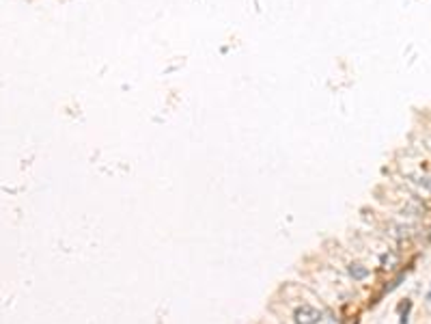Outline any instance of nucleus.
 <instances>
[{
  "label": "nucleus",
  "instance_id": "obj_3",
  "mask_svg": "<svg viewBox=\"0 0 431 324\" xmlns=\"http://www.w3.org/2000/svg\"><path fill=\"white\" fill-rule=\"evenodd\" d=\"M397 262H399L397 253H384V255H381V268H384V270L395 268V264H397Z\"/></svg>",
  "mask_w": 431,
  "mask_h": 324
},
{
  "label": "nucleus",
  "instance_id": "obj_5",
  "mask_svg": "<svg viewBox=\"0 0 431 324\" xmlns=\"http://www.w3.org/2000/svg\"><path fill=\"white\" fill-rule=\"evenodd\" d=\"M416 184H418V186H423L425 190H429V192H431V175H421V177H416Z\"/></svg>",
  "mask_w": 431,
  "mask_h": 324
},
{
  "label": "nucleus",
  "instance_id": "obj_6",
  "mask_svg": "<svg viewBox=\"0 0 431 324\" xmlns=\"http://www.w3.org/2000/svg\"><path fill=\"white\" fill-rule=\"evenodd\" d=\"M427 298H429V300H431V290H429V294H427Z\"/></svg>",
  "mask_w": 431,
  "mask_h": 324
},
{
  "label": "nucleus",
  "instance_id": "obj_1",
  "mask_svg": "<svg viewBox=\"0 0 431 324\" xmlns=\"http://www.w3.org/2000/svg\"><path fill=\"white\" fill-rule=\"evenodd\" d=\"M321 313L317 307L313 305H300L296 311H293V322L296 324H319L321 322Z\"/></svg>",
  "mask_w": 431,
  "mask_h": 324
},
{
  "label": "nucleus",
  "instance_id": "obj_4",
  "mask_svg": "<svg viewBox=\"0 0 431 324\" xmlns=\"http://www.w3.org/2000/svg\"><path fill=\"white\" fill-rule=\"evenodd\" d=\"M423 210H421V205H414V203H410V205H406L403 208V214H407V216H418Z\"/></svg>",
  "mask_w": 431,
  "mask_h": 324
},
{
  "label": "nucleus",
  "instance_id": "obj_2",
  "mask_svg": "<svg viewBox=\"0 0 431 324\" xmlns=\"http://www.w3.org/2000/svg\"><path fill=\"white\" fill-rule=\"evenodd\" d=\"M349 274L354 277V281H364L369 277V268L362 266V264H349Z\"/></svg>",
  "mask_w": 431,
  "mask_h": 324
}]
</instances>
